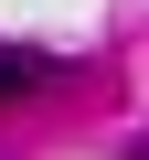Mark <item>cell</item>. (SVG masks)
I'll list each match as a JSON object with an SVG mask.
<instances>
[{
    "mask_svg": "<svg viewBox=\"0 0 149 160\" xmlns=\"http://www.w3.org/2000/svg\"><path fill=\"white\" fill-rule=\"evenodd\" d=\"M43 86H64V64L43 43H0V107H11V96H43Z\"/></svg>",
    "mask_w": 149,
    "mask_h": 160,
    "instance_id": "6da1fadb",
    "label": "cell"
}]
</instances>
